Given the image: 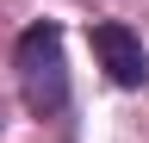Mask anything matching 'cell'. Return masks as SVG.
<instances>
[{
  "label": "cell",
  "instance_id": "1",
  "mask_svg": "<svg viewBox=\"0 0 149 143\" xmlns=\"http://www.w3.org/2000/svg\"><path fill=\"white\" fill-rule=\"evenodd\" d=\"M19 87H25V106L37 118L62 112L68 106V75H62V31L56 25H31L19 38Z\"/></svg>",
  "mask_w": 149,
  "mask_h": 143
},
{
  "label": "cell",
  "instance_id": "2",
  "mask_svg": "<svg viewBox=\"0 0 149 143\" xmlns=\"http://www.w3.org/2000/svg\"><path fill=\"white\" fill-rule=\"evenodd\" d=\"M93 56H100V68H106L118 87H143V81H149V50H143L137 31L118 25V19L93 25Z\"/></svg>",
  "mask_w": 149,
  "mask_h": 143
}]
</instances>
